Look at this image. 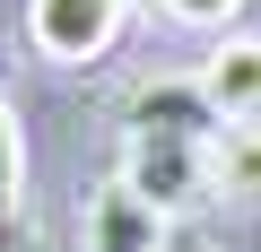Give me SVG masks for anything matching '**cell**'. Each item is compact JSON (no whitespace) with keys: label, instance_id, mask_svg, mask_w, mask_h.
Masks as SVG:
<instances>
[{"label":"cell","instance_id":"obj_1","mask_svg":"<svg viewBox=\"0 0 261 252\" xmlns=\"http://www.w3.org/2000/svg\"><path fill=\"white\" fill-rule=\"evenodd\" d=\"M122 183L157 200L166 217L174 209H200L209 200V139H183V131H122Z\"/></svg>","mask_w":261,"mask_h":252},{"label":"cell","instance_id":"obj_2","mask_svg":"<svg viewBox=\"0 0 261 252\" xmlns=\"http://www.w3.org/2000/svg\"><path fill=\"white\" fill-rule=\"evenodd\" d=\"M122 18H130L122 0H27V44L61 70H87V61L113 52Z\"/></svg>","mask_w":261,"mask_h":252},{"label":"cell","instance_id":"obj_3","mask_svg":"<svg viewBox=\"0 0 261 252\" xmlns=\"http://www.w3.org/2000/svg\"><path fill=\"white\" fill-rule=\"evenodd\" d=\"M174 235H166V209L157 200H140L122 174L113 183H96L87 191V217H79V252H166Z\"/></svg>","mask_w":261,"mask_h":252},{"label":"cell","instance_id":"obj_4","mask_svg":"<svg viewBox=\"0 0 261 252\" xmlns=\"http://www.w3.org/2000/svg\"><path fill=\"white\" fill-rule=\"evenodd\" d=\"M192 78H200L218 122H261V35H226Z\"/></svg>","mask_w":261,"mask_h":252},{"label":"cell","instance_id":"obj_5","mask_svg":"<svg viewBox=\"0 0 261 252\" xmlns=\"http://www.w3.org/2000/svg\"><path fill=\"white\" fill-rule=\"evenodd\" d=\"M122 131H183V139H209L218 113H209L200 78H148L140 96L122 104Z\"/></svg>","mask_w":261,"mask_h":252},{"label":"cell","instance_id":"obj_6","mask_svg":"<svg viewBox=\"0 0 261 252\" xmlns=\"http://www.w3.org/2000/svg\"><path fill=\"white\" fill-rule=\"evenodd\" d=\"M209 200L261 209V122H218L209 131Z\"/></svg>","mask_w":261,"mask_h":252},{"label":"cell","instance_id":"obj_7","mask_svg":"<svg viewBox=\"0 0 261 252\" xmlns=\"http://www.w3.org/2000/svg\"><path fill=\"white\" fill-rule=\"evenodd\" d=\"M27 235V122L0 96V252H18Z\"/></svg>","mask_w":261,"mask_h":252},{"label":"cell","instance_id":"obj_8","mask_svg":"<svg viewBox=\"0 0 261 252\" xmlns=\"http://www.w3.org/2000/svg\"><path fill=\"white\" fill-rule=\"evenodd\" d=\"M157 9H166L174 26H200V35H226V26L244 18V0H157Z\"/></svg>","mask_w":261,"mask_h":252},{"label":"cell","instance_id":"obj_9","mask_svg":"<svg viewBox=\"0 0 261 252\" xmlns=\"http://www.w3.org/2000/svg\"><path fill=\"white\" fill-rule=\"evenodd\" d=\"M122 9H157V0H122Z\"/></svg>","mask_w":261,"mask_h":252},{"label":"cell","instance_id":"obj_10","mask_svg":"<svg viewBox=\"0 0 261 252\" xmlns=\"http://www.w3.org/2000/svg\"><path fill=\"white\" fill-rule=\"evenodd\" d=\"M166 252H192V243H166Z\"/></svg>","mask_w":261,"mask_h":252}]
</instances>
